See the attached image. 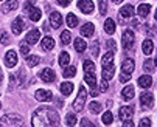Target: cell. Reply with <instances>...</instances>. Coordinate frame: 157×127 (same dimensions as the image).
Returning a JSON list of instances; mask_svg holds the SVG:
<instances>
[{
	"mask_svg": "<svg viewBox=\"0 0 157 127\" xmlns=\"http://www.w3.org/2000/svg\"><path fill=\"white\" fill-rule=\"evenodd\" d=\"M134 70H136V62H134L132 59H126V60H123V64H121V71H123V73H129V74H132Z\"/></svg>",
	"mask_w": 157,
	"mask_h": 127,
	"instance_id": "16",
	"label": "cell"
},
{
	"mask_svg": "<svg viewBox=\"0 0 157 127\" xmlns=\"http://www.w3.org/2000/svg\"><path fill=\"white\" fill-rule=\"evenodd\" d=\"M101 65H103V68H104V67H112V65H114V51H109V53H106V54L103 56Z\"/></svg>",
	"mask_w": 157,
	"mask_h": 127,
	"instance_id": "20",
	"label": "cell"
},
{
	"mask_svg": "<svg viewBox=\"0 0 157 127\" xmlns=\"http://www.w3.org/2000/svg\"><path fill=\"white\" fill-rule=\"evenodd\" d=\"M56 2H58L61 6H67V5H70L72 0H56Z\"/></svg>",
	"mask_w": 157,
	"mask_h": 127,
	"instance_id": "49",
	"label": "cell"
},
{
	"mask_svg": "<svg viewBox=\"0 0 157 127\" xmlns=\"http://www.w3.org/2000/svg\"><path fill=\"white\" fill-rule=\"evenodd\" d=\"M17 8H19V2H17V0H6V2L3 3V6H2V13L8 14V13L17 9Z\"/></svg>",
	"mask_w": 157,
	"mask_h": 127,
	"instance_id": "14",
	"label": "cell"
},
{
	"mask_svg": "<svg viewBox=\"0 0 157 127\" xmlns=\"http://www.w3.org/2000/svg\"><path fill=\"white\" fill-rule=\"evenodd\" d=\"M22 124H24V118L17 113H6L0 118V127H14Z\"/></svg>",
	"mask_w": 157,
	"mask_h": 127,
	"instance_id": "2",
	"label": "cell"
},
{
	"mask_svg": "<svg viewBox=\"0 0 157 127\" xmlns=\"http://www.w3.org/2000/svg\"><path fill=\"white\" fill-rule=\"evenodd\" d=\"M123 0H112V3H115V5H118V3H121Z\"/></svg>",
	"mask_w": 157,
	"mask_h": 127,
	"instance_id": "52",
	"label": "cell"
},
{
	"mask_svg": "<svg viewBox=\"0 0 157 127\" xmlns=\"http://www.w3.org/2000/svg\"><path fill=\"white\" fill-rule=\"evenodd\" d=\"M82 68H84V71H89V73H94L95 71V64L92 62V60H84L82 62Z\"/></svg>",
	"mask_w": 157,
	"mask_h": 127,
	"instance_id": "34",
	"label": "cell"
},
{
	"mask_svg": "<svg viewBox=\"0 0 157 127\" xmlns=\"http://www.w3.org/2000/svg\"><path fill=\"white\" fill-rule=\"evenodd\" d=\"M154 64H155V65H157V57H155V60H154Z\"/></svg>",
	"mask_w": 157,
	"mask_h": 127,
	"instance_id": "56",
	"label": "cell"
},
{
	"mask_svg": "<svg viewBox=\"0 0 157 127\" xmlns=\"http://www.w3.org/2000/svg\"><path fill=\"white\" fill-rule=\"evenodd\" d=\"M59 113L52 107H39L33 113V127H59Z\"/></svg>",
	"mask_w": 157,
	"mask_h": 127,
	"instance_id": "1",
	"label": "cell"
},
{
	"mask_svg": "<svg viewBox=\"0 0 157 127\" xmlns=\"http://www.w3.org/2000/svg\"><path fill=\"white\" fill-rule=\"evenodd\" d=\"M142 50L146 56H149L152 51H154V44H152V40L151 39H145L143 40V44H142Z\"/></svg>",
	"mask_w": 157,
	"mask_h": 127,
	"instance_id": "23",
	"label": "cell"
},
{
	"mask_svg": "<svg viewBox=\"0 0 157 127\" xmlns=\"http://www.w3.org/2000/svg\"><path fill=\"white\" fill-rule=\"evenodd\" d=\"M134 116V109L126 105V107H121L120 109V119L121 121H126V119H131Z\"/></svg>",
	"mask_w": 157,
	"mask_h": 127,
	"instance_id": "18",
	"label": "cell"
},
{
	"mask_svg": "<svg viewBox=\"0 0 157 127\" xmlns=\"http://www.w3.org/2000/svg\"><path fill=\"white\" fill-rule=\"evenodd\" d=\"M89 110H90V113H100L101 112V104L97 102V101H92L90 104H89Z\"/></svg>",
	"mask_w": 157,
	"mask_h": 127,
	"instance_id": "33",
	"label": "cell"
},
{
	"mask_svg": "<svg viewBox=\"0 0 157 127\" xmlns=\"http://www.w3.org/2000/svg\"><path fill=\"white\" fill-rule=\"evenodd\" d=\"M139 127H151V121H149L148 118H143V119H140Z\"/></svg>",
	"mask_w": 157,
	"mask_h": 127,
	"instance_id": "46",
	"label": "cell"
},
{
	"mask_svg": "<svg viewBox=\"0 0 157 127\" xmlns=\"http://www.w3.org/2000/svg\"><path fill=\"white\" fill-rule=\"evenodd\" d=\"M121 42H123V48H124V50H132V48H134V45H136V36H134L132 30L123 31Z\"/></svg>",
	"mask_w": 157,
	"mask_h": 127,
	"instance_id": "4",
	"label": "cell"
},
{
	"mask_svg": "<svg viewBox=\"0 0 157 127\" xmlns=\"http://www.w3.org/2000/svg\"><path fill=\"white\" fill-rule=\"evenodd\" d=\"M65 122H67V125L69 127H75V124H76V115L75 113H69L65 116Z\"/></svg>",
	"mask_w": 157,
	"mask_h": 127,
	"instance_id": "39",
	"label": "cell"
},
{
	"mask_svg": "<svg viewBox=\"0 0 157 127\" xmlns=\"http://www.w3.org/2000/svg\"><path fill=\"white\" fill-rule=\"evenodd\" d=\"M131 78H132V76H131L129 73H123V71H121V74H120V81H121V82H128V81H131Z\"/></svg>",
	"mask_w": 157,
	"mask_h": 127,
	"instance_id": "45",
	"label": "cell"
},
{
	"mask_svg": "<svg viewBox=\"0 0 157 127\" xmlns=\"http://www.w3.org/2000/svg\"><path fill=\"white\" fill-rule=\"evenodd\" d=\"M67 25H69L70 28H75V27H78V17H76L73 13H70L69 16H67Z\"/></svg>",
	"mask_w": 157,
	"mask_h": 127,
	"instance_id": "32",
	"label": "cell"
},
{
	"mask_svg": "<svg viewBox=\"0 0 157 127\" xmlns=\"http://www.w3.org/2000/svg\"><path fill=\"white\" fill-rule=\"evenodd\" d=\"M106 47H107V48H109L110 51H114V50L117 48V45H115V42H114V40H112V39H109V40L106 42Z\"/></svg>",
	"mask_w": 157,
	"mask_h": 127,
	"instance_id": "44",
	"label": "cell"
},
{
	"mask_svg": "<svg viewBox=\"0 0 157 127\" xmlns=\"http://www.w3.org/2000/svg\"><path fill=\"white\" fill-rule=\"evenodd\" d=\"M5 64H6V67H10V68L16 67V64H17V54H16V51L10 50L5 54Z\"/></svg>",
	"mask_w": 157,
	"mask_h": 127,
	"instance_id": "11",
	"label": "cell"
},
{
	"mask_svg": "<svg viewBox=\"0 0 157 127\" xmlns=\"http://www.w3.org/2000/svg\"><path fill=\"white\" fill-rule=\"evenodd\" d=\"M137 13H139V16H142V17H148V14L151 13V6H149L148 3H142V5H139Z\"/></svg>",
	"mask_w": 157,
	"mask_h": 127,
	"instance_id": "28",
	"label": "cell"
},
{
	"mask_svg": "<svg viewBox=\"0 0 157 127\" xmlns=\"http://www.w3.org/2000/svg\"><path fill=\"white\" fill-rule=\"evenodd\" d=\"M154 17H155V20H157V9H155V14H154Z\"/></svg>",
	"mask_w": 157,
	"mask_h": 127,
	"instance_id": "54",
	"label": "cell"
},
{
	"mask_svg": "<svg viewBox=\"0 0 157 127\" xmlns=\"http://www.w3.org/2000/svg\"><path fill=\"white\" fill-rule=\"evenodd\" d=\"M20 53L24 54V56H28V53H30L28 44H20Z\"/></svg>",
	"mask_w": 157,
	"mask_h": 127,
	"instance_id": "41",
	"label": "cell"
},
{
	"mask_svg": "<svg viewBox=\"0 0 157 127\" xmlns=\"http://www.w3.org/2000/svg\"><path fill=\"white\" fill-rule=\"evenodd\" d=\"M0 107H2V104H0Z\"/></svg>",
	"mask_w": 157,
	"mask_h": 127,
	"instance_id": "57",
	"label": "cell"
},
{
	"mask_svg": "<svg viewBox=\"0 0 157 127\" xmlns=\"http://www.w3.org/2000/svg\"><path fill=\"white\" fill-rule=\"evenodd\" d=\"M40 79H42L44 82H53V81L56 79V74H55V71H53L52 68H44V70L40 71Z\"/></svg>",
	"mask_w": 157,
	"mask_h": 127,
	"instance_id": "12",
	"label": "cell"
},
{
	"mask_svg": "<svg viewBox=\"0 0 157 127\" xmlns=\"http://www.w3.org/2000/svg\"><path fill=\"white\" fill-rule=\"evenodd\" d=\"M114 73H115L114 65H112V67H104V68H103V79L110 81V79H112V76H114Z\"/></svg>",
	"mask_w": 157,
	"mask_h": 127,
	"instance_id": "29",
	"label": "cell"
},
{
	"mask_svg": "<svg viewBox=\"0 0 157 127\" xmlns=\"http://www.w3.org/2000/svg\"><path fill=\"white\" fill-rule=\"evenodd\" d=\"M59 90H61V93H62L64 96H69V95L73 92V84H70V82H62L61 87H59Z\"/></svg>",
	"mask_w": 157,
	"mask_h": 127,
	"instance_id": "26",
	"label": "cell"
},
{
	"mask_svg": "<svg viewBox=\"0 0 157 127\" xmlns=\"http://www.w3.org/2000/svg\"><path fill=\"white\" fill-rule=\"evenodd\" d=\"M84 81L89 87H97V78H95V71L94 73H89L84 71Z\"/></svg>",
	"mask_w": 157,
	"mask_h": 127,
	"instance_id": "21",
	"label": "cell"
},
{
	"mask_svg": "<svg viewBox=\"0 0 157 127\" xmlns=\"http://www.w3.org/2000/svg\"><path fill=\"white\" fill-rule=\"evenodd\" d=\"M44 31H48V22H47L45 25H44Z\"/></svg>",
	"mask_w": 157,
	"mask_h": 127,
	"instance_id": "53",
	"label": "cell"
},
{
	"mask_svg": "<svg viewBox=\"0 0 157 127\" xmlns=\"http://www.w3.org/2000/svg\"><path fill=\"white\" fill-rule=\"evenodd\" d=\"M24 28H25L24 19H22V17H16V19L13 20V24H11V30H13V33H14V34H20L22 31H24Z\"/></svg>",
	"mask_w": 157,
	"mask_h": 127,
	"instance_id": "7",
	"label": "cell"
},
{
	"mask_svg": "<svg viewBox=\"0 0 157 127\" xmlns=\"http://www.w3.org/2000/svg\"><path fill=\"white\" fill-rule=\"evenodd\" d=\"M123 127H136V125H134V122L131 119H126V121H123Z\"/></svg>",
	"mask_w": 157,
	"mask_h": 127,
	"instance_id": "50",
	"label": "cell"
},
{
	"mask_svg": "<svg viewBox=\"0 0 157 127\" xmlns=\"http://www.w3.org/2000/svg\"><path fill=\"white\" fill-rule=\"evenodd\" d=\"M25 11H27V14L30 16V19L33 20V22H37V20H40V16H42V13H40V9H37L36 6L27 5V6H25Z\"/></svg>",
	"mask_w": 157,
	"mask_h": 127,
	"instance_id": "8",
	"label": "cell"
},
{
	"mask_svg": "<svg viewBox=\"0 0 157 127\" xmlns=\"http://www.w3.org/2000/svg\"><path fill=\"white\" fill-rule=\"evenodd\" d=\"M100 14L101 16H104L106 13H107V0H100Z\"/></svg>",
	"mask_w": 157,
	"mask_h": 127,
	"instance_id": "40",
	"label": "cell"
},
{
	"mask_svg": "<svg viewBox=\"0 0 157 127\" xmlns=\"http://www.w3.org/2000/svg\"><path fill=\"white\" fill-rule=\"evenodd\" d=\"M56 105H58V107H62L64 102H62V101H56Z\"/></svg>",
	"mask_w": 157,
	"mask_h": 127,
	"instance_id": "51",
	"label": "cell"
},
{
	"mask_svg": "<svg viewBox=\"0 0 157 127\" xmlns=\"http://www.w3.org/2000/svg\"><path fill=\"white\" fill-rule=\"evenodd\" d=\"M134 95H136V89H134L132 85L124 87V89H123V92H121V96H123V99H124V101H131V99L134 98Z\"/></svg>",
	"mask_w": 157,
	"mask_h": 127,
	"instance_id": "22",
	"label": "cell"
},
{
	"mask_svg": "<svg viewBox=\"0 0 157 127\" xmlns=\"http://www.w3.org/2000/svg\"><path fill=\"white\" fill-rule=\"evenodd\" d=\"M70 40H72V34H70V31H62L61 33V42L64 45H69L70 44Z\"/></svg>",
	"mask_w": 157,
	"mask_h": 127,
	"instance_id": "35",
	"label": "cell"
},
{
	"mask_svg": "<svg viewBox=\"0 0 157 127\" xmlns=\"http://www.w3.org/2000/svg\"><path fill=\"white\" fill-rule=\"evenodd\" d=\"M94 33H95V25L90 22H87L86 25L81 27V36H84V37H92Z\"/></svg>",
	"mask_w": 157,
	"mask_h": 127,
	"instance_id": "15",
	"label": "cell"
},
{
	"mask_svg": "<svg viewBox=\"0 0 157 127\" xmlns=\"http://www.w3.org/2000/svg\"><path fill=\"white\" fill-rule=\"evenodd\" d=\"M0 40H2L3 45H8V44H10V34L3 31V33H2V39H0Z\"/></svg>",
	"mask_w": 157,
	"mask_h": 127,
	"instance_id": "43",
	"label": "cell"
},
{
	"mask_svg": "<svg viewBox=\"0 0 157 127\" xmlns=\"http://www.w3.org/2000/svg\"><path fill=\"white\" fill-rule=\"evenodd\" d=\"M140 105H142V109L146 110V109H151L152 105H154V96L152 93L149 92H143L140 95Z\"/></svg>",
	"mask_w": 157,
	"mask_h": 127,
	"instance_id": "5",
	"label": "cell"
},
{
	"mask_svg": "<svg viewBox=\"0 0 157 127\" xmlns=\"http://www.w3.org/2000/svg\"><path fill=\"white\" fill-rule=\"evenodd\" d=\"M50 25H52V28H55V30L62 25V16H61L59 13L53 11V13L50 14Z\"/></svg>",
	"mask_w": 157,
	"mask_h": 127,
	"instance_id": "13",
	"label": "cell"
},
{
	"mask_svg": "<svg viewBox=\"0 0 157 127\" xmlns=\"http://www.w3.org/2000/svg\"><path fill=\"white\" fill-rule=\"evenodd\" d=\"M73 45H75V50H76L78 53H82V51H86V48H87L86 40H84L82 37H76L75 42H73Z\"/></svg>",
	"mask_w": 157,
	"mask_h": 127,
	"instance_id": "24",
	"label": "cell"
},
{
	"mask_svg": "<svg viewBox=\"0 0 157 127\" xmlns=\"http://www.w3.org/2000/svg\"><path fill=\"white\" fill-rule=\"evenodd\" d=\"M78 8L84 13V14H92L95 9V5L92 0H79L78 2Z\"/></svg>",
	"mask_w": 157,
	"mask_h": 127,
	"instance_id": "6",
	"label": "cell"
},
{
	"mask_svg": "<svg viewBox=\"0 0 157 127\" xmlns=\"http://www.w3.org/2000/svg\"><path fill=\"white\" fill-rule=\"evenodd\" d=\"M154 67H155V64H154V60H151V59H146L145 64H143V70L148 71V73H152Z\"/></svg>",
	"mask_w": 157,
	"mask_h": 127,
	"instance_id": "38",
	"label": "cell"
},
{
	"mask_svg": "<svg viewBox=\"0 0 157 127\" xmlns=\"http://www.w3.org/2000/svg\"><path fill=\"white\" fill-rule=\"evenodd\" d=\"M75 74H76V68H75V65H67V67L64 68V73H62L64 78H73Z\"/></svg>",
	"mask_w": 157,
	"mask_h": 127,
	"instance_id": "30",
	"label": "cell"
},
{
	"mask_svg": "<svg viewBox=\"0 0 157 127\" xmlns=\"http://www.w3.org/2000/svg\"><path fill=\"white\" fill-rule=\"evenodd\" d=\"M69 62H70V56H69V53H67V51H62L61 56H59V65L67 67V65H69Z\"/></svg>",
	"mask_w": 157,
	"mask_h": 127,
	"instance_id": "31",
	"label": "cell"
},
{
	"mask_svg": "<svg viewBox=\"0 0 157 127\" xmlns=\"http://www.w3.org/2000/svg\"><path fill=\"white\" fill-rule=\"evenodd\" d=\"M39 37H40V31H39V30H31V31L27 34L25 42H27L28 45H36L37 42H39Z\"/></svg>",
	"mask_w": 157,
	"mask_h": 127,
	"instance_id": "9",
	"label": "cell"
},
{
	"mask_svg": "<svg viewBox=\"0 0 157 127\" xmlns=\"http://www.w3.org/2000/svg\"><path fill=\"white\" fill-rule=\"evenodd\" d=\"M0 81H2V70H0Z\"/></svg>",
	"mask_w": 157,
	"mask_h": 127,
	"instance_id": "55",
	"label": "cell"
},
{
	"mask_svg": "<svg viewBox=\"0 0 157 127\" xmlns=\"http://www.w3.org/2000/svg\"><path fill=\"white\" fill-rule=\"evenodd\" d=\"M42 50L44 51H50V50H53L55 48V39L53 37H50V36H45L42 39Z\"/></svg>",
	"mask_w": 157,
	"mask_h": 127,
	"instance_id": "17",
	"label": "cell"
},
{
	"mask_svg": "<svg viewBox=\"0 0 157 127\" xmlns=\"http://www.w3.org/2000/svg\"><path fill=\"white\" fill-rule=\"evenodd\" d=\"M136 9H134L132 5H124L121 9H120V17H132Z\"/></svg>",
	"mask_w": 157,
	"mask_h": 127,
	"instance_id": "25",
	"label": "cell"
},
{
	"mask_svg": "<svg viewBox=\"0 0 157 127\" xmlns=\"http://www.w3.org/2000/svg\"><path fill=\"white\" fill-rule=\"evenodd\" d=\"M98 51H100V48H98V42L95 40L94 44H92V56H98Z\"/></svg>",
	"mask_w": 157,
	"mask_h": 127,
	"instance_id": "47",
	"label": "cell"
},
{
	"mask_svg": "<svg viewBox=\"0 0 157 127\" xmlns=\"http://www.w3.org/2000/svg\"><path fill=\"white\" fill-rule=\"evenodd\" d=\"M115 28H117V27H115V22H114L112 19H107L106 22H104V31H106L107 34L112 36V34L115 33Z\"/></svg>",
	"mask_w": 157,
	"mask_h": 127,
	"instance_id": "27",
	"label": "cell"
},
{
	"mask_svg": "<svg viewBox=\"0 0 157 127\" xmlns=\"http://www.w3.org/2000/svg\"><path fill=\"white\" fill-rule=\"evenodd\" d=\"M39 62H40V57H39V56H27V64H28V67H36Z\"/></svg>",
	"mask_w": 157,
	"mask_h": 127,
	"instance_id": "37",
	"label": "cell"
},
{
	"mask_svg": "<svg viewBox=\"0 0 157 127\" xmlns=\"http://www.w3.org/2000/svg\"><path fill=\"white\" fill-rule=\"evenodd\" d=\"M86 98H87V90L84 87L79 89V93L76 96V99L73 101V110L75 112H82L84 105H86Z\"/></svg>",
	"mask_w": 157,
	"mask_h": 127,
	"instance_id": "3",
	"label": "cell"
},
{
	"mask_svg": "<svg viewBox=\"0 0 157 127\" xmlns=\"http://www.w3.org/2000/svg\"><path fill=\"white\" fill-rule=\"evenodd\" d=\"M100 92H103V93L107 92V81H106V79H103L101 84H100Z\"/></svg>",
	"mask_w": 157,
	"mask_h": 127,
	"instance_id": "48",
	"label": "cell"
},
{
	"mask_svg": "<svg viewBox=\"0 0 157 127\" xmlns=\"http://www.w3.org/2000/svg\"><path fill=\"white\" fill-rule=\"evenodd\" d=\"M137 84H139V87H142V89H148V87L152 85V78L149 74H143V76L139 78Z\"/></svg>",
	"mask_w": 157,
	"mask_h": 127,
	"instance_id": "19",
	"label": "cell"
},
{
	"mask_svg": "<svg viewBox=\"0 0 157 127\" xmlns=\"http://www.w3.org/2000/svg\"><path fill=\"white\" fill-rule=\"evenodd\" d=\"M36 99L37 101H42V102H45V101H53V93L50 90H36Z\"/></svg>",
	"mask_w": 157,
	"mask_h": 127,
	"instance_id": "10",
	"label": "cell"
},
{
	"mask_svg": "<svg viewBox=\"0 0 157 127\" xmlns=\"http://www.w3.org/2000/svg\"><path fill=\"white\" fill-rule=\"evenodd\" d=\"M101 119H103V124L109 125V124H112V121H114V115H112V112H110V110H109V112H104Z\"/></svg>",
	"mask_w": 157,
	"mask_h": 127,
	"instance_id": "36",
	"label": "cell"
},
{
	"mask_svg": "<svg viewBox=\"0 0 157 127\" xmlns=\"http://www.w3.org/2000/svg\"><path fill=\"white\" fill-rule=\"evenodd\" d=\"M81 127H95V124H94L92 121H89V119L82 118V119H81Z\"/></svg>",
	"mask_w": 157,
	"mask_h": 127,
	"instance_id": "42",
	"label": "cell"
}]
</instances>
